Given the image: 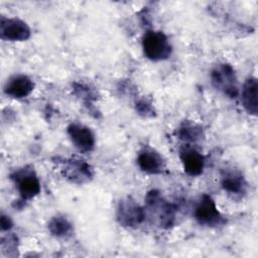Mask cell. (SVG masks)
<instances>
[{
  "instance_id": "9a60e30c",
  "label": "cell",
  "mask_w": 258,
  "mask_h": 258,
  "mask_svg": "<svg viewBox=\"0 0 258 258\" xmlns=\"http://www.w3.org/2000/svg\"><path fill=\"white\" fill-rule=\"evenodd\" d=\"M48 231L57 238H67L73 232V226L69 220L62 216L53 217L48 223Z\"/></svg>"
},
{
  "instance_id": "8fae6325",
  "label": "cell",
  "mask_w": 258,
  "mask_h": 258,
  "mask_svg": "<svg viewBox=\"0 0 258 258\" xmlns=\"http://www.w3.org/2000/svg\"><path fill=\"white\" fill-rule=\"evenodd\" d=\"M222 187L230 195L243 196L247 190V182L243 174L233 167L224 168L221 173Z\"/></svg>"
},
{
  "instance_id": "7c38bea8",
  "label": "cell",
  "mask_w": 258,
  "mask_h": 258,
  "mask_svg": "<svg viewBox=\"0 0 258 258\" xmlns=\"http://www.w3.org/2000/svg\"><path fill=\"white\" fill-rule=\"evenodd\" d=\"M62 173L71 181L83 183L88 181L93 176V169L85 160L80 158H72L64 162Z\"/></svg>"
},
{
  "instance_id": "7a4b0ae2",
  "label": "cell",
  "mask_w": 258,
  "mask_h": 258,
  "mask_svg": "<svg viewBox=\"0 0 258 258\" xmlns=\"http://www.w3.org/2000/svg\"><path fill=\"white\" fill-rule=\"evenodd\" d=\"M142 49L144 55L153 61L167 59L172 52V46L168 37L161 31L149 30L142 37Z\"/></svg>"
},
{
  "instance_id": "6da1fadb",
  "label": "cell",
  "mask_w": 258,
  "mask_h": 258,
  "mask_svg": "<svg viewBox=\"0 0 258 258\" xmlns=\"http://www.w3.org/2000/svg\"><path fill=\"white\" fill-rule=\"evenodd\" d=\"M145 216L160 228H169L175 219V208L166 201L158 190H150L145 198Z\"/></svg>"
},
{
  "instance_id": "52a82bcc",
  "label": "cell",
  "mask_w": 258,
  "mask_h": 258,
  "mask_svg": "<svg viewBox=\"0 0 258 258\" xmlns=\"http://www.w3.org/2000/svg\"><path fill=\"white\" fill-rule=\"evenodd\" d=\"M31 31L27 23L19 18L1 17L0 36L7 41H24L30 37Z\"/></svg>"
},
{
  "instance_id": "e0dca14e",
  "label": "cell",
  "mask_w": 258,
  "mask_h": 258,
  "mask_svg": "<svg viewBox=\"0 0 258 258\" xmlns=\"http://www.w3.org/2000/svg\"><path fill=\"white\" fill-rule=\"evenodd\" d=\"M137 108H138V111L140 114H144V116H148L149 114H151L152 112V109H151V106L150 104H148L146 101L142 100L140 102L137 103Z\"/></svg>"
},
{
  "instance_id": "5b68a950",
  "label": "cell",
  "mask_w": 258,
  "mask_h": 258,
  "mask_svg": "<svg viewBox=\"0 0 258 258\" xmlns=\"http://www.w3.org/2000/svg\"><path fill=\"white\" fill-rule=\"evenodd\" d=\"M12 179L22 200H31L40 192V180L31 168L28 169L25 167L17 170L12 175Z\"/></svg>"
},
{
  "instance_id": "4fadbf2b",
  "label": "cell",
  "mask_w": 258,
  "mask_h": 258,
  "mask_svg": "<svg viewBox=\"0 0 258 258\" xmlns=\"http://www.w3.org/2000/svg\"><path fill=\"white\" fill-rule=\"evenodd\" d=\"M34 89L33 81L26 75H15L7 80L4 93L13 99H22L29 96Z\"/></svg>"
},
{
  "instance_id": "3957f363",
  "label": "cell",
  "mask_w": 258,
  "mask_h": 258,
  "mask_svg": "<svg viewBox=\"0 0 258 258\" xmlns=\"http://www.w3.org/2000/svg\"><path fill=\"white\" fill-rule=\"evenodd\" d=\"M213 86L230 98H236L239 94L237 78L233 68L228 63L218 64L211 74Z\"/></svg>"
},
{
  "instance_id": "8992f818",
  "label": "cell",
  "mask_w": 258,
  "mask_h": 258,
  "mask_svg": "<svg viewBox=\"0 0 258 258\" xmlns=\"http://www.w3.org/2000/svg\"><path fill=\"white\" fill-rule=\"evenodd\" d=\"M145 219L142 209L133 199L126 198L120 201L117 209V220L124 227H137Z\"/></svg>"
},
{
  "instance_id": "9c48e42d",
  "label": "cell",
  "mask_w": 258,
  "mask_h": 258,
  "mask_svg": "<svg viewBox=\"0 0 258 258\" xmlns=\"http://www.w3.org/2000/svg\"><path fill=\"white\" fill-rule=\"evenodd\" d=\"M137 165L145 173L159 174L165 168V161L158 151L146 146L137 155Z\"/></svg>"
},
{
  "instance_id": "ac0fdd59",
  "label": "cell",
  "mask_w": 258,
  "mask_h": 258,
  "mask_svg": "<svg viewBox=\"0 0 258 258\" xmlns=\"http://www.w3.org/2000/svg\"><path fill=\"white\" fill-rule=\"evenodd\" d=\"M1 227H2V230H9L12 227V221L10 220L9 217H6V216L1 217Z\"/></svg>"
},
{
  "instance_id": "30bf717a",
  "label": "cell",
  "mask_w": 258,
  "mask_h": 258,
  "mask_svg": "<svg viewBox=\"0 0 258 258\" xmlns=\"http://www.w3.org/2000/svg\"><path fill=\"white\" fill-rule=\"evenodd\" d=\"M179 158L183 170L189 176H199L205 168V157L197 149L185 146L179 151Z\"/></svg>"
},
{
  "instance_id": "2e32d148",
  "label": "cell",
  "mask_w": 258,
  "mask_h": 258,
  "mask_svg": "<svg viewBox=\"0 0 258 258\" xmlns=\"http://www.w3.org/2000/svg\"><path fill=\"white\" fill-rule=\"evenodd\" d=\"M178 138L186 142H196L203 136L201 127L192 123H183L177 130Z\"/></svg>"
},
{
  "instance_id": "277c9868",
  "label": "cell",
  "mask_w": 258,
  "mask_h": 258,
  "mask_svg": "<svg viewBox=\"0 0 258 258\" xmlns=\"http://www.w3.org/2000/svg\"><path fill=\"white\" fill-rule=\"evenodd\" d=\"M194 216L197 222L206 227H218L224 223L215 201L209 195H204L195 208Z\"/></svg>"
},
{
  "instance_id": "ba28073f",
  "label": "cell",
  "mask_w": 258,
  "mask_h": 258,
  "mask_svg": "<svg viewBox=\"0 0 258 258\" xmlns=\"http://www.w3.org/2000/svg\"><path fill=\"white\" fill-rule=\"evenodd\" d=\"M68 135L75 145L82 152H90L94 149L96 139L93 131L80 123H71L68 126Z\"/></svg>"
},
{
  "instance_id": "5bb4252c",
  "label": "cell",
  "mask_w": 258,
  "mask_h": 258,
  "mask_svg": "<svg viewBox=\"0 0 258 258\" xmlns=\"http://www.w3.org/2000/svg\"><path fill=\"white\" fill-rule=\"evenodd\" d=\"M257 93H258V83L255 77L248 78L241 90V102L246 110V112L250 115H257L258 112V102H257Z\"/></svg>"
}]
</instances>
